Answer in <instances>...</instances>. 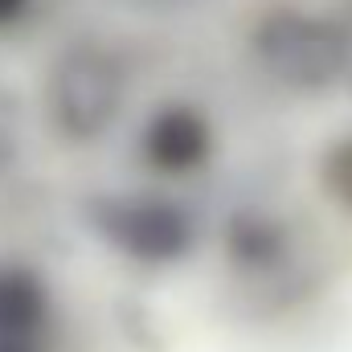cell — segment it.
<instances>
[{
	"mask_svg": "<svg viewBox=\"0 0 352 352\" xmlns=\"http://www.w3.org/2000/svg\"><path fill=\"white\" fill-rule=\"evenodd\" d=\"M250 54L278 87L320 94L349 78L352 29L320 8L274 4L250 25Z\"/></svg>",
	"mask_w": 352,
	"mask_h": 352,
	"instance_id": "6da1fadb",
	"label": "cell"
},
{
	"mask_svg": "<svg viewBox=\"0 0 352 352\" xmlns=\"http://www.w3.org/2000/svg\"><path fill=\"white\" fill-rule=\"evenodd\" d=\"M127 102V66L123 58L94 41H70L45 74V115L54 131L70 144H90L115 127Z\"/></svg>",
	"mask_w": 352,
	"mask_h": 352,
	"instance_id": "7a4b0ae2",
	"label": "cell"
},
{
	"mask_svg": "<svg viewBox=\"0 0 352 352\" xmlns=\"http://www.w3.org/2000/svg\"><path fill=\"white\" fill-rule=\"evenodd\" d=\"M87 213L90 230L119 254H131L140 263L176 258L180 221L173 205L152 201V197H94Z\"/></svg>",
	"mask_w": 352,
	"mask_h": 352,
	"instance_id": "3957f363",
	"label": "cell"
},
{
	"mask_svg": "<svg viewBox=\"0 0 352 352\" xmlns=\"http://www.w3.org/2000/svg\"><path fill=\"white\" fill-rule=\"evenodd\" d=\"M209 123L197 107L188 102H164L152 111L148 127H144V156L152 168L164 173H184L197 168L209 152Z\"/></svg>",
	"mask_w": 352,
	"mask_h": 352,
	"instance_id": "277c9868",
	"label": "cell"
},
{
	"mask_svg": "<svg viewBox=\"0 0 352 352\" xmlns=\"http://www.w3.org/2000/svg\"><path fill=\"white\" fill-rule=\"evenodd\" d=\"M50 320V291L29 266H0V336L37 340Z\"/></svg>",
	"mask_w": 352,
	"mask_h": 352,
	"instance_id": "5b68a950",
	"label": "cell"
},
{
	"mask_svg": "<svg viewBox=\"0 0 352 352\" xmlns=\"http://www.w3.org/2000/svg\"><path fill=\"white\" fill-rule=\"evenodd\" d=\"M21 156V131H16V107L0 90V176L8 173Z\"/></svg>",
	"mask_w": 352,
	"mask_h": 352,
	"instance_id": "8992f818",
	"label": "cell"
},
{
	"mask_svg": "<svg viewBox=\"0 0 352 352\" xmlns=\"http://www.w3.org/2000/svg\"><path fill=\"white\" fill-rule=\"evenodd\" d=\"M29 8H33V0H0V29L21 25L29 16Z\"/></svg>",
	"mask_w": 352,
	"mask_h": 352,
	"instance_id": "52a82bcc",
	"label": "cell"
},
{
	"mask_svg": "<svg viewBox=\"0 0 352 352\" xmlns=\"http://www.w3.org/2000/svg\"><path fill=\"white\" fill-rule=\"evenodd\" d=\"M0 352H37V340H4L0 336Z\"/></svg>",
	"mask_w": 352,
	"mask_h": 352,
	"instance_id": "ba28073f",
	"label": "cell"
}]
</instances>
